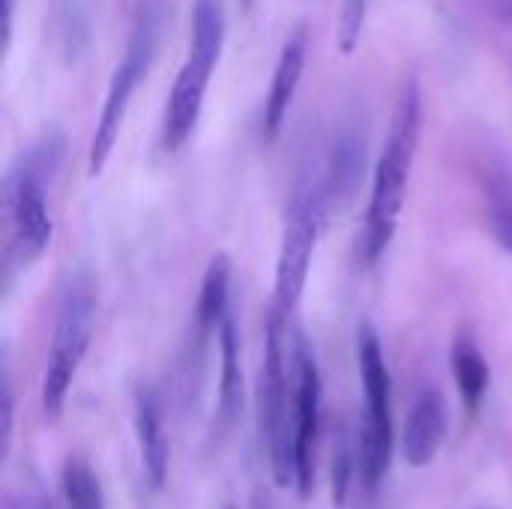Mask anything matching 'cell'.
Segmentation results:
<instances>
[{"mask_svg":"<svg viewBox=\"0 0 512 509\" xmlns=\"http://www.w3.org/2000/svg\"><path fill=\"white\" fill-rule=\"evenodd\" d=\"M135 438L141 453V468L150 489H162L168 477V435H165V411L153 384H138L132 396Z\"/></svg>","mask_w":512,"mask_h":509,"instance_id":"4fadbf2b","label":"cell"},{"mask_svg":"<svg viewBox=\"0 0 512 509\" xmlns=\"http://www.w3.org/2000/svg\"><path fill=\"white\" fill-rule=\"evenodd\" d=\"M288 336V318L270 306L264 324L261 432L267 441L270 474L279 489L294 486V366Z\"/></svg>","mask_w":512,"mask_h":509,"instance_id":"5b68a950","label":"cell"},{"mask_svg":"<svg viewBox=\"0 0 512 509\" xmlns=\"http://www.w3.org/2000/svg\"><path fill=\"white\" fill-rule=\"evenodd\" d=\"M477 180L486 201V222L492 240L512 255V168L501 150H480Z\"/></svg>","mask_w":512,"mask_h":509,"instance_id":"5bb4252c","label":"cell"},{"mask_svg":"<svg viewBox=\"0 0 512 509\" xmlns=\"http://www.w3.org/2000/svg\"><path fill=\"white\" fill-rule=\"evenodd\" d=\"M327 204L321 195L318 180H306L294 189L288 207H285V222H282V237H279V255H276V279H273V309L282 318H291L306 282H309V267L312 255L318 246V234L327 225Z\"/></svg>","mask_w":512,"mask_h":509,"instance_id":"ba28073f","label":"cell"},{"mask_svg":"<svg viewBox=\"0 0 512 509\" xmlns=\"http://www.w3.org/2000/svg\"><path fill=\"white\" fill-rule=\"evenodd\" d=\"M363 171H366V132H363V126H357L351 120L330 141L324 171L318 177L330 219L339 216L354 201V195L363 183Z\"/></svg>","mask_w":512,"mask_h":509,"instance_id":"30bf717a","label":"cell"},{"mask_svg":"<svg viewBox=\"0 0 512 509\" xmlns=\"http://www.w3.org/2000/svg\"><path fill=\"white\" fill-rule=\"evenodd\" d=\"M291 366H294V489L300 498L315 492L318 471V438H321V372L315 351L303 330L291 333Z\"/></svg>","mask_w":512,"mask_h":509,"instance_id":"9c48e42d","label":"cell"},{"mask_svg":"<svg viewBox=\"0 0 512 509\" xmlns=\"http://www.w3.org/2000/svg\"><path fill=\"white\" fill-rule=\"evenodd\" d=\"M60 489L66 509H105V495L96 471L84 456H69L60 468Z\"/></svg>","mask_w":512,"mask_h":509,"instance_id":"ac0fdd59","label":"cell"},{"mask_svg":"<svg viewBox=\"0 0 512 509\" xmlns=\"http://www.w3.org/2000/svg\"><path fill=\"white\" fill-rule=\"evenodd\" d=\"M354 468H360V450L351 441V435L345 429H339L336 444H333V462H330V483H333V501H336V507H342L348 501Z\"/></svg>","mask_w":512,"mask_h":509,"instance_id":"d6986e66","label":"cell"},{"mask_svg":"<svg viewBox=\"0 0 512 509\" xmlns=\"http://www.w3.org/2000/svg\"><path fill=\"white\" fill-rule=\"evenodd\" d=\"M306 54H309V27L297 24L279 48L270 90L264 99V135L267 138H276L282 132V123L294 105V96H297V87H300V78L306 69Z\"/></svg>","mask_w":512,"mask_h":509,"instance_id":"7c38bea8","label":"cell"},{"mask_svg":"<svg viewBox=\"0 0 512 509\" xmlns=\"http://www.w3.org/2000/svg\"><path fill=\"white\" fill-rule=\"evenodd\" d=\"M225 45V3L222 0H195L192 24H189V54L171 84L165 99L159 147L165 153H177L195 132L210 78L222 57Z\"/></svg>","mask_w":512,"mask_h":509,"instance_id":"3957f363","label":"cell"},{"mask_svg":"<svg viewBox=\"0 0 512 509\" xmlns=\"http://www.w3.org/2000/svg\"><path fill=\"white\" fill-rule=\"evenodd\" d=\"M450 369H453V381H456L462 405L468 408V414H477L486 402V393L492 384V369H489V360H486L477 336L468 327H462L453 336Z\"/></svg>","mask_w":512,"mask_h":509,"instance_id":"2e32d148","label":"cell"},{"mask_svg":"<svg viewBox=\"0 0 512 509\" xmlns=\"http://www.w3.org/2000/svg\"><path fill=\"white\" fill-rule=\"evenodd\" d=\"M357 366L363 384V423L357 435L360 486L369 498L378 495L393 462V378L369 321L357 330Z\"/></svg>","mask_w":512,"mask_h":509,"instance_id":"8992f818","label":"cell"},{"mask_svg":"<svg viewBox=\"0 0 512 509\" xmlns=\"http://www.w3.org/2000/svg\"><path fill=\"white\" fill-rule=\"evenodd\" d=\"M363 18H366V0H345L342 3V18H339V48L351 54L360 42L363 33Z\"/></svg>","mask_w":512,"mask_h":509,"instance_id":"ffe728a7","label":"cell"},{"mask_svg":"<svg viewBox=\"0 0 512 509\" xmlns=\"http://www.w3.org/2000/svg\"><path fill=\"white\" fill-rule=\"evenodd\" d=\"M3 509H21V507L12 501V495H6V498H3Z\"/></svg>","mask_w":512,"mask_h":509,"instance_id":"cb8c5ba5","label":"cell"},{"mask_svg":"<svg viewBox=\"0 0 512 509\" xmlns=\"http://www.w3.org/2000/svg\"><path fill=\"white\" fill-rule=\"evenodd\" d=\"M21 509H51V498H48L42 489H36L33 495H27V498H24Z\"/></svg>","mask_w":512,"mask_h":509,"instance_id":"603a6c76","label":"cell"},{"mask_svg":"<svg viewBox=\"0 0 512 509\" xmlns=\"http://www.w3.org/2000/svg\"><path fill=\"white\" fill-rule=\"evenodd\" d=\"M420 132H423V93H420L417 78H408L399 90L390 132H387L384 150L372 174V192H369L366 228H363L366 264H378L396 237L408 180H411L414 159L420 150Z\"/></svg>","mask_w":512,"mask_h":509,"instance_id":"7a4b0ae2","label":"cell"},{"mask_svg":"<svg viewBox=\"0 0 512 509\" xmlns=\"http://www.w3.org/2000/svg\"><path fill=\"white\" fill-rule=\"evenodd\" d=\"M0 15H3V51H9V45H12V18H15V0H3V9H0Z\"/></svg>","mask_w":512,"mask_h":509,"instance_id":"7402d4cb","label":"cell"},{"mask_svg":"<svg viewBox=\"0 0 512 509\" xmlns=\"http://www.w3.org/2000/svg\"><path fill=\"white\" fill-rule=\"evenodd\" d=\"M66 141L60 132L42 135L30 144L3 177V225H6V270H27L45 255L54 237L48 213V186L63 162Z\"/></svg>","mask_w":512,"mask_h":509,"instance_id":"6da1fadb","label":"cell"},{"mask_svg":"<svg viewBox=\"0 0 512 509\" xmlns=\"http://www.w3.org/2000/svg\"><path fill=\"white\" fill-rule=\"evenodd\" d=\"M231 312V258L225 252L213 255L201 279L198 309H195V342L207 345L216 339L225 315Z\"/></svg>","mask_w":512,"mask_h":509,"instance_id":"e0dca14e","label":"cell"},{"mask_svg":"<svg viewBox=\"0 0 512 509\" xmlns=\"http://www.w3.org/2000/svg\"><path fill=\"white\" fill-rule=\"evenodd\" d=\"M93 327H96V279L90 270L81 267L69 273L57 300L54 333L45 357L42 393H39L45 423H57L63 417L69 390L90 351Z\"/></svg>","mask_w":512,"mask_h":509,"instance_id":"277c9868","label":"cell"},{"mask_svg":"<svg viewBox=\"0 0 512 509\" xmlns=\"http://www.w3.org/2000/svg\"><path fill=\"white\" fill-rule=\"evenodd\" d=\"M3 429H0V438H3V456H9V447H12V423H15V393H12V381H9V372H3Z\"/></svg>","mask_w":512,"mask_h":509,"instance_id":"44dd1931","label":"cell"},{"mask_svg":"<svg viewBox=\"0 0 512 509\" xmlns=\"http://www.w3.org/2000/svg\"><path fill=\"white\" fill-rule=\"evenodd\" d=\"M450 432V405L441 390L426 387L414 399L405 432H402V453L411 468H426L438 459Z\"/></svg>","mask_w":512,"mask_h":509,"instance_id":"8fae6325","label":"cell"},{"mask_svg":"<svg viewBox=\"0 0 512 509\" xmlns=\"http://www.w3.org/2000/svg\"><path fill=\"white\" fill-rule=\"evenodd\" d=\"M216 342H219V393H216L213 435H225L243 414V363H240V333H237L234 309L225 315Z\"/></svg>","mask_w":512,"mask_h":509,"instance_id":"9a60e30c","label":"cell"},{"mask_svg":"<svg viewBox=\"0 0 512 509\" xmlns=\"http://www.w3.org/2000/svg\"><path fill=\"white\" fill-rule=\"evenodd\" d=\"M159 9L156 6H144L129 30V39H126V48L111 72V81H108V90H105V99H102V108H99V117H96V129H93V138H90V150H87V177H99L114 144H117V135H120V126L126 120V111H129V102L138 90V84L147 78L150 66H153V57H156V48H159Z\"/></svg>","mask_w":512,"mask_h":509,"instance_id":"52a82bcc","label":"cell"}]
</instances>
